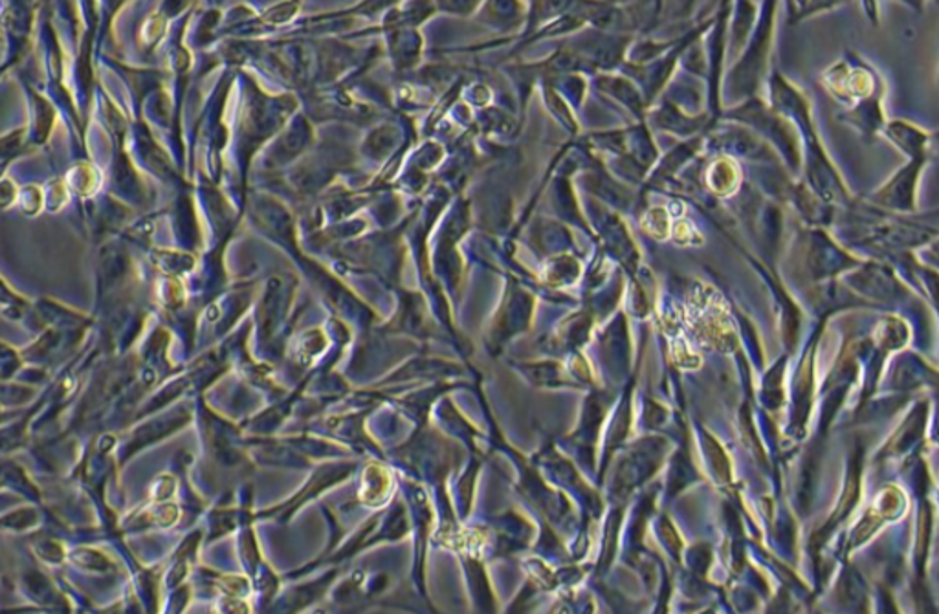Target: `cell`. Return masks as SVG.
<instances>
[{"mask_svg": "<svg viewBox=\"0 0 939 614\" xmlns=\"http://www.w3.org/2000/svg\"><path fill=\"white\" fill-rule=\"evenodd\" d=\"M835 2H839V0H799V4L802 6V13H810V11L820 10V8L835 4Z\"/></svg>", "mask_w": 939, "mask_h": 614, "instance_id": "obj_1", "label": "cell"}, {"mask_svg": "<svg viewBox=\"0 0 939 614\" xmlns=\"http://www.w3.org/2000/svg\"><path fill=\"white\" fill-rule=\"evenodd\" d=\"M907 2H912V4H916V2H921V0H907Z\"/></svg>", "mask_w": 939, "mask_h": 614, "instance_id": "obj_2", "label": "cell"}]
</instances>
